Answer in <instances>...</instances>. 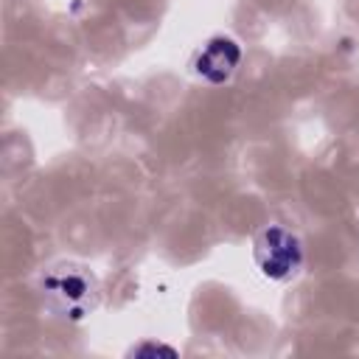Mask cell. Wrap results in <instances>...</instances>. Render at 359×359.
<instances>
[{"label":"cell","mask_w":359,"mask_h":359,"mask_svg":"<svg viewBox=\"0 0 359 359\" xmlns=\"http://www.w3.org/2000/svg\"><path fill=\"white\" fill-rule=\"evenodd\" d=\"M252 261L269 280H289L303 266V244L283 224H266L252 238Z\"/></svg>","instance_id":"obj_2"},{"label":"cell","mask_w":359,"mask_h":359,"mask_svg":"<svg viewBox=\"0 0 359 359\" xmlns=\"http://www.w3.org/2000/svg\"><path fill=\"white\" fill-rule=\"evenodd\" d=\"M238 62H241V48H238V42H236L233 36L219 34V36H210V39L194 53L191 67H194V73H196L199 79H205L208 84H224V81L233 79Z\"/></svg>","instance_id":"obj_3"},{"label":"cell","mask_w":359,"mask_h":359,"mask_svg":"<svg viewBox=\"0 0 359 359\" xmlns=\"http://www.w3.org/2000/svg\"><path fill=\"white\" fill-rule=\"evenodd\" d=\"M45 306L65 320H84L98 303V283L81 264H56L42 275Z\"/></svg>","instance_id":"obj_1"},{"label":"cell","mask_w":359,"mask_h":359,"mask_svg":"<svg viewBox=\"0 0 359 359\" xmlns=\"http://www.w3.org/2000/svg\"><path fill=\"white\" fill-rule=\"evenodd\" d=\"M149 353H165V356H177V348H171V345H165V342H140V345H135L132 351H129V356H149Z\"/></svg>","instance_id":"obj_4"}]
</instances>
